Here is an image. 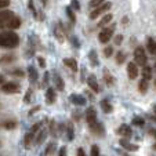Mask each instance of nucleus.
<instances>
[{
    "label": "nucleus",
    "mask_w": 156,
    "mask_h": 156,
    "mask_svg": "<svg viewBox=\"0 0 156 156\" xmlns=\"http://www.w3.org/2000/svg\"><path fill=\"white\" fill-rule=\"evenodd\" d=\"M37 62H39V66L40 68H46V59L43 58V57H37Z\"/></svg>",
    "instance_id": "48"
},
{
    "label": "nucleus",
    "mask_w": 156,
    "mask_h": 156,
    "mask_svg": "<svg viewBox=\"0 0 156 156\" xmlns=\"http://www.w3.org/2000/svg\"><path fill=\"white\" fill-rule=\"evenodd\" d=\"M87 84L94 93H100V84H98V80L95 77V75H90L87 77Z\"/></svg>",
    "instance_id": "20"
},
{
    "label": "nucleus",
    "mask_w": 156,
    "mask_h": 156,
    "mask_svg": "<svg viewBox=\"0 0 156 156\" xmlns=\"http://www.w3.org/2000/svg\"><path fill=\"white\" fill-rule=\"evenodd\" d=\"M147 50L149 51V54L156 55V40H153L152 37L147 39Z\"/></svg>",
    "instance_id": "27"
},
{
    "label": "nucleus",
    "mask_w": 156,
    "mask_h": 156,
    "mask_svg": "<svg viewBox=\"0 0 156 156\" xmlns=\"http://www.w3.org/2000/svg\"><path fill=\"white\" fill-rule=\"evenodd\" d=\"M153 112H155V115H156V104L153 105Z\"/></svg>",
    "instance_id": "57"
},
{
    "label": "nucleus",
    "mask_w": 156,
    "mask_h": 156,
    "mask_svg": "<svg viewBox=\"0 0 156 156\" xmlns=\"http://www.w3.org/2000/svg\"><path fill=\"white\" fill-rule=\"evenodd\" d=\"M112 18H113V15H112V14H104L102 17H101V20L98 21L97 27H98V28H104V27H106V25H108L109 22H112Z\"/></svg>",
    "instance_id": "25"
},
{
    "label": "nucleus",
    "mask_w": 156,
    "mask_h": 156,
    "mask_svg": "<svg viewBox=\"0 0 156 156\" xmlns=\"http://www.w3.org/2000/svg\"><path fill=\"white\" fill-rule=\"evenodd\" d=\"M102 3H105V0H90L88 2V7L90 9H95V7L101 6Z\"/></svg>",
    "instance_id": "38"
},
{
    "label": "nucleus",
    "mask_w": 156,
    "mask_h": 156,
    "mask_svg": "<svg viewBox=\"0 0 156 156\" xmlns=\"http://www.w3.org/2000/svg\"><path fill=\"white\" fill-rule=\"evenodd\" d=\"M21 24H22L21 18L17 17V15H14V17H12L10 21H7L2 28H7V29H18V28L21 27Z\"/></svg>",
    "instance_id": "10"
},
{
    "label": "nucleus",
    "mask_w": 156,
    "mask_h": 156,
    "mask_svg": "<svg viewBox=\"0 0 156 156\" xmlns=\"http://www.w3.org/2000/svg\"><path fill=\"white\" fill-rule=\"evenodd\" d=\"M53 32H54V36L57 37V40H58L59 43H64V41H65V32L62 30V28L59 27V24L54 25Z\"/></svg>",
    "instance_id": "22"
},
{
    "label": "nucleus",
    "mask_w": 156,
    "mask_h": 156,
    "mask_svg": "<svg viewBox=\"0 0 156 156\" xmlns=\"http://www.w3.org/2000/svg\"><path fill=\"white\" fill-rule=\"evenodd\" d=\"M55 149H57V144L55 142H50L47 145V148H46V151H44V155H53L55 152Z\"/></svg>",
    "instance_id": "36"
},
{
    "label": "nucleus",
    "mask_w": 156,
    "mask_h": 156,
    "mask_svg": "<svg viewBox=\"0 0 156 156\" xmlns=\"http://www.w3.org/2000/svg\"><path fill=\"white\" fill-rule=\"evenodd\" d=\"M62 62H64L65 66H68V68L71 69L72 72H75V73L79 71V66H77V62H76V59L75 58H64V61Z\"/></svg>",
    "instance_id": "23"
},
{
    "label": "nucleus",
    "mask_w": 156,
    "mask_h": 156,
    "mask_svg": "<svg viewBox=\"0 0 156 156\" xmlns=\"http://www.w3.org/2000/svg\"><path fill=\"white\" fill-rule=\"evenodd\" d=\"M10 6V0H0V10L6 9Z\"/></svg>",
    "instance_id": "47"
},
{
    "label": "nucleus",
    "mask_w": 156,
    "mask_h": 156,
    "mask_svg": "<svg viewBox=\"0 0 156 156\" xmlns=\"http://www.w3.org/2000/svg\"><path fill=\"white\" fill-rule=\"evenodd\" d=\"M65 11H66V15H68V18H69V22H71V25L76 24V14H75V10L72 9V6H68Z\"/></svg>",
    "instance_id": "32"
},
{
    "label": "nucleus",
    "mask_w": 156,
    "mask_h": 156,
    "mask_svg": "<svg viewBox=\"0 0 156 156\" xmlns=\"http://www.w3.org/2000/svg\"><path fill=\"white\" fill-rule=\"evenodd\" d=\"M134 61L138 64V66H144V65H147L148 62V55H147V51H145L144 47H137L136 50H134Z\"/></svg>",
    "instance_id": "5"
},
{
    "label": "nucleus",
    "mask_w": 156,
    "mask_h": 156,
    "mask_svg": "<svg viewBox=\"0 0 156 156\" xmlns=\"http://www.w3.org/2000/svg\"><path fill=\"white\" fill-rule=\"evenodd\" d=\"M40 2H41V4H43V6H44V7L47 6V0H40Z\"/></svg>",
    "instance_id": "56"
},
{
    "label": "nucleus",
    "mask_w": 156,
    "mask_h": 156,
    "mask_svg": "<svg viewBox=\"0 0 156 156\" xmlns=\"http://www.w3.org/2000/svg\"><path fill=\"white\" fill-rule=\"evenodd\" d=\"M111 9H112V3H111V2H105V3H102L101 6L93 9V11L90 12V20H97L98 17H102V15L106 14Z\"/></svg>",
    "instance_id": "3"
},
{
    "label": "nucleus",
    "mask_w": 156,
    "mask_h": 156,
    "mask_svg": "<svg viewBox=\"0 0 156 156\" xmlns=\"http://www.w3.org/2000/svg\"><path fill=\"white\" fill-rule=\"evenodd\" d=\"M37 111H40V106H36V108H33L29 113H30V115H33V113H35V112H37Z\"/></svg>",
    "instance_id": "52"
},
{
    "label": "nucleus",
    "mask_w": 156,
    "mask_h": 156,
    "mask_svg": "<svg viewBox=\"0 0 156 156\" xmlns=\"http://www.w3.org/2000/svg\"><path fill=\"white\" fill-rule=\"evenodd\" d=\"M41 124H43V123H35L32 127H30L29 131L25 134V138H24V145H25V148H29L30 145H32V142H35L36 134H37L39 129L41 127Z\"/></svg>",
    "instance_id": "4"
},
{
    "label": "nucleus",
    "mask_w": 156,
    "mask_h": 156,
    "mask_svg": "<svg viewBox=\"0 0 156 156\" xmlns=\"http://www.w3.org/2000/svg\"><path fill=\"white\" fill-rule=\"evenodd\" d=\"M91 156H100V147L98 145H93L91 147Z\"/></svg>",
    "instance_id": "44"
},
{
    "label": "nucleus",
    "mask_w": 156,
    "mask_h": 156,
    "mask_svg": "<svg viewBox=\"0 0 156 156\" xmlns=\"http://www.w3.org/2000/svg\"><path fill=\"white\" fill-rule=\"evenodd\" d=\"M28 9L30 10V12L33 14V17H35V20H36V21H43V20H44L43 12H40V11H37V10H36L35 3H33V0H29V2H28Z\"/></svg>",
    "instance_id": "16"
},
{
    "label": "nucleus",
    "mask_w": 156,
    "mask_h": 156,
    "mask_svg": "<svg viewBox=\"0 0 156 156\" xmlns=\"http://www.w3.org/2000/svg\"><path fill=\"white\" fill-rule=\"evenodd\" d=\"M88 61H90V65H91V66H98V65H100L98 54L95 50H90V53H88Z\"/></svg>",
    "instance_id": "26"
},
{
    "label": "nucleus",
    "mask_w": 156,
    "mask_h": 156,
    "mask_svg": "<svg viewBox=\"0 0 156 156\" xmlns=\"http://www.w3.org/2000/svg\"><path fill=\"white\" fill-rule=\"evenodd\" d=\"M112 54H113V47L112 46H108V47L104 48V57H105V58H111Z\"/></svg>",
    "instance_id": "39"
},
{
    "label": "nucleus",
    "mask_w": 156,
    "mask_h": 156,
    "mask_svg": "<svg viewBox=\"0 0 156 156\" xmlns=\"http://www.w3.org/2000/svg\"><path fill=\"white\" fill-rule=\"evenodd\" d=\"M2 91L6 94H17L21 91V86L15 82H4L2 84Z\"/></svg>",
    "instance_id": "6"
},
{
    "label": "nucleus",
    "mask_w": 156,
    "mask_h": 156,
    "mask_svg": "<svg viewBox=\"0 0 156 156\" xmlns=\"http://www.w3.org/2000/svg\"><path fill=\"white\" fill-rule=\"evenodd\" d=\"M48 80H50V72H44V75H43V84H41V87L47 88L48 87Z\"/></svg>",
    "instance_id": "40"
},
{
    "label": "nucleus",
    "mask_w": 156,
    "mask_h": 156,
    "mask_svg": "<svg viewBox=\"0 0 156 156\" xmlns=\"http://www.w3.org/2000/svg\"><path fill=\"white\" fill-rule=\"evenodd\" d=\"M127 22H129V17H123V20H122V24L126 25Z\"/></svg>",
    "instance_id": "53"
},
{
    "label": "nucleus",
    "mask_w": 156,
    "mask_h": 156,
    "mask_svg": "<svg viewBox=\"0 0 156 156\" xmlns=\"http://www.w3.org/2000/svg\"><path fill=\"white\" fill-rule=\"evenodd\" d=\"M148 88H149V80L142 77V79L138 82V91L141 93V94H145V93L148 91Z\"/></svg>",
    "instance_id": "29"
},
{
    "label": "nucleus",
    "mask_w": 156,
    "mask_h": 156,
    "mask_svg": "<svg viewBox=\"0 0 156 156\" xmlns=\"http://www.w3.org/2000/svg\"><path fill=\"white\" fill-rule=\"evenodd\" d=\"M71 43L73 44V46H75L76 48H79V47H80V43H79V40H77L76 36H72V37H71Z\"/></svg>",
    "instance_id": "46"
},
{
    "label": "nucleus",
    "mask_w": 156,
    "mask_h": 156,
    "mask_svg": "<svg viewBox=\"0 0 156 156\" xmlns=\"http://www.w3.org/2000/svg\"><path fill=\"white\" fill-rule=\"evenodd\" d=\"M115 29H116V24H112V25H109V27L108 25L104 27L102 30L100 32V35H98V40H100V43L106 44L108 41H111L113 33H115Z\"/></svg>",
    "instance_id": "2"
},
{
    "label": "nucleus",
    "mask_w": 156,
    "mask_h": 156,
    "mask_svg": "<svg viewBox=\"0 0 156 156\" xmlns=\"http://www.w3.org/2000/svg\"><path fill=\"white\" fill-rule=\"evenodd\" d=\"M28 77H29L30 84H36V83H37L39 73H37V71H36V68L33 66V65H29V66H28Z\"/></svg>",
    "instance_id": "17"
},
{
    "label": "nucleus",
    "mask_w": 156,
    "mask_h": 156,
    "mask_svg": "<svg viewBox=\"0 0 156 156\" xmlns=\"http://www.w3.org/2000/svg\"><path fill=\"white\" fill-rule=\"evenodd\" d=\"M15 61V55L14 54H7V55L2 57V59H0V62H3V64H11V62Z\"/></svg>",
    "instance_id": "37"
},
{
    "label": "nucleus",
    "mask_w": 156,
    "mask_h": 156,
    "mask_svg": "<svg viewBox=\"0 0 156 156\" xmlns=\"http://www.w3.org/2000/svg\"><path fill=\"white\" fill-rule=\"evenodd\" d=\"M69 101H71L75 106H84L86 105V98L80 94H71Z\"/></svg>",
    "instance_id": "19"
},
{
    "label": "nucleus",
    "mask_w": 156,
    "mask_h": 156,
    "mask_svg": "<svg viewBox=\"0 0 156 156\" xmlns=\"http://www.w3.org/2000/svg\"><path fill=\"white\" fill-rule=\"evenodd\" d=\"M86 153H84V149H83V148H79V149H77V156H84Z\"/></svg>",
    "instance_id": "51"
},
{
    "label": "nucleus",
    "mask_w": 156,
    "mask_h": 156,
    "mask_svg": "<svg viewBox=\"0 0 156 156\" xmlns=\"http://www.w3.org/2000/svg\"><path fill=\"white\" fill-rule=\"evenodd\" d=\"M71 6H72V9H73L75 11H80V3H79V0H72V2H71Z\"/></svg>",
    "instance_id": "43"
},
{
    "label": "nucleus",
    "mask_w": 156,
    "mask_h": 156,
    "mask_svg": "<svg viewBox=\"0 0 156 156\" xmlns=\"http://www.w3.org/2000/svg\"><path fill=\"white\" fill-rule=\"evenodd\" d=\"M90 131L97 137H104L105 136V129H104V124L100 122H95V123L90 124Z\"/></svg>",
    "instance_id": "9"
},
{
    "label": "nucleus",
    "mask_w": 156,
    "mask_h": 156,
    "mask_svg": "<svg viewBox=\"0 0 156 156\" xmlns=\"http://www.w3.org/2000/svg\"><path fill=\"white\" fill-rule=\"evenodd\" d=\"M14 15L15 14L11 11V10H6V9L0 10V27H3L7 21H10L12 17H14Z\"/></svg>",
    "instance_id": "12"
},
{
    "label": "nucleus",
    "mask_w": 156,
    "mask_h": 156,
    "mask_svg": "<svg viewBox=\"0 0 156 156\" xmlns=\"http://www.w3.org/2000/svg\"><path fill=\"white\" fill-rule=\"evenodd\" d=\"M149 120H152V122L156 123V116H149Z\"/></svg>",
    "instance_id": "55"
},
{
    "label": "nucleus",
    "mask_w": 156,
    "mask_h": 156,
    "mask_svg": "<svg viewBox=\"0 0 156 156\" xmlns=\"http://www.w3.org/2000/svg\"><path fill=\"white\" fill-rule=\"evenodd\" d=\"M133 126H138V127H144L145 126V119L141 118V116H134L131 120Z\"/></svg>",
    "instance_id": "35"
},
{
    "label": "nucleus",
    "mask_w": 156,
    "mask_h": 156,
    "mask_svg": "<svg viewBox=\"0 0 156 156\" xmlns=\"http://www.w3.org/2000/svg\"><path fill=\"white\" fill-rule=\"evenodd\" d=\"M148 134L156 140V129H149V130H148Z\"/></svg>",
    "instance_id": "50"
},
{
    "label": "nucleus",
    "mask_w": 156,
    "mask_h": 156,
    "mask_svg": "<svg viewBox=\"0 0 156 156\" xmlns=\"http://www.w3.org/2000/svg\"><path fill=\"white\" fill-rule=\"evenodd\" d=\"M0 145H2V144H0Z\"/></svg>",
    "instance_id": "59"
},
{
    "label": "nucleus",
    "mask_w": 156,
    "mask_h": 156,
    "mask_svg": "<svg viewBox=\"0 0 156 156\" xmlns=\"http://www.w3.org/2000/svg\"><path fill=\"white\" fill-rule=\"evenodd\" d=\"M116 133H118L119 136L124 137V138H130L133 136V129L129 124H120V127L116 130Z\"/></svg>",
    "instance_id": "13"
},
{
    "label": "nucleus",
    "mask_w": 156,
    "mask_h": 156,
    "mask_svg": "<svg viewBox=\"0 0 156 156\" xmlns=\"http://www.w3.org/2000/svg\"><path fill=\"white\" fill-rule=\"evenodd\" d=\"M20 44V36L14 30H3L0 32V47L15 48Z\"/></svg>",
    "instance_id": "1"
},
{
    "label": "nucleus",
    "mask_w": 156,
    "mask_h": 156,
    "mask_svg": "<svg viewBox=\"0 0 156 156\" xmlns=\"http://www.w3.org/2000/svg\"><path fill=\"white\" fill-rule=\"evenodd\" d=\"M48 134V127H40L37 131V134H36V138H35V142L37 145L43 144L44 140H46V137H47Z\"/></svg>",
    "instance_id": "14"
},
{
    "label": "nucleus",
    "mask_w": 156,
    "mask_h": 156,
    "mask_svg": "<svg viewBox=\"0 0 156 156\" xmlns=\"http://www.w3.org/2000/svg\"><path fill=\"white\" fill-rule=\"evenodd\" d=\"M84 118H86V122L88 123V126L97 122V111L94 109V106H88V108L86 109Z\"/></svg>",
    "instance_id": "8"
},
{
    "label": "nucleus",
    "mask_w": 156,
    "mask_h": 156,
    "mask_svg": "<svg viewBox=\"0 0 156 156\" xmlns=\"http://www.w3.org/2000/svg\"><path fill=\"white\" fill-rule=\"evenodd\" d=\"M102 76H104V82H105V84L108 86V87H112L113 84L116 83V79H115V76H113L112 73H111V71H109L108 68H104V71H102Z\"/></svg>",
    "instance_id": "11"
},
{
    "label": "nucleus",
    "mask_w": 156,
    "mask_h": 156,
    "mask_svg": "<svg viewBox=\"0 0 156 156\" xmlns=\"http://www.w3.org/2000/svg\"><path fill=\"white\" fill-rule=\"evenodd\" d=\"M10 75H12V76H18V77H24L25 76L24 71H21V69H12V71H10Z\"/></svg>",
    "instance_id": "41"
},
{
    "label": "nucleus",
    "mask_w": 156,
    "mask_h": 156,
    "mask_svg": "<svg viewBox=\"0 0 156 156\" xmlns=\"http://www.w3.org/2000/svg\"><path fill=\"white\" fill-rule=\"evenodd\" d=\"M153 71H155V73H156V62H155V66H153Z\"/></svg>",
    "instance_id": "58"
},
{
    "label": "nucleus",
    "mask_w": 156,
    "mask_h": 156,
    "mask_svg": "<svg viewBox=\"0 0 156 156\" xmlns=\"http://www.w3.org/2000/svg\"><path fill=\"white\" fill-rule=\"evenodd\" d=\"M58 155L59 156H65V155H66V147H61V148H59V149H58Z\"/></svg>",
    "instance_id": "49"
},
{
    "label": "nucleus",
    "mask_w": 156,
    "mask_h": 156,
    "mask_svg": "<svg viewBox=\"0 0 156 156\" xmlns=\"http://www.w3.org/2000/svg\"><path fill=\"white\" fill-rule=\"evenodd\" d=\"M0 127H3V129H6V130H14L15 127H17V122L10 119V120H6V122H3V123H0Z\"/></svg>",
    "instance_id": "33"
},
{
    "label": "nucleus",
    "mask_w": 156,
    "mask_h": 156,
    "mask_svg": "<svg viewBox=\"0 0 156 156\" xmlns=\"http://www.w3.org/2000/svg\"><path fill=\"white\" fill-rule=\"evenodd\" d=\"M141 75H142V77H144V79L151 80V79H152V76H153V69L151 68V66H148V65H144V66H142Z\"/></svg>",
    "instance_id": "30"
},
{
    "label": "nucleus",
    "mask_w": 156,
    "mask_h": 156,
    "mask_svg": "<svg viewBox=\"0 0 156 156\" xmlns=\"http://www.w3.org/2000/svg\"><path fill=\"white\" fill-rule=\"evenodd\" d=\"M30 100H32V88H29L27 93H25V97H24V102L25 104H29Z\"/></svg>",
    "instance_id": "42"
},
{
    "label": "nucleus",
    "mask_w": 156,
    "mask_h": 156,
    "mask_svg": "<svg viewBox=\"0 0 156 156\" xmlns=\"http://www.w3.org/2000/svg\"><path fill=\"white\" fill-rule=\"evenodd\" d=\"M6 82V79H4V76L2 73H0V84H3V83Z\"/></svg>",
    "instance_id": "54"
},
{
    "label": "nucleus",
    "mask_w": 156,
    "mask_h": 156,
    "mask_svg": "<svg viewBox=\"0 0 156 156\" xmlns=\"http://www.w3.org/2000/svg\"><path fill=\"white\" fill-rule=\"evenodd\" d=\"M53 80H54V86H55L57 90H58V91H64L65 90V82L55 71L53 72Z\"/></svg>",
    "instance_id": "15"
},
{
    "label": "nucleus",
    "mask_w": 156,
    "mask_h": 156,
    "mask_svg": "<svg viewBox=\"0 0 156 156\" xmlns=\"http://www.w3.org/2000/svg\"><path fill=\"white\" fill-rule=\"evenodd\" d=\"M101 109L104 111V113H112L113 112V106L109 102V100H102L101 101Z\"/></svg>",
    "instance_id": "31"
},
{
    "label": "nucleus",
    "mask_w": 156,
    "mask_h": 156,
    "mask_svg": "<svg viewBox=\"0 0 156 156\" xmlns=\"http://www.w3.org/2000/svg\"><path fill=\"white\" fill-rule=\"evenodd\" d=\"M127 73H129V77L131 80H134V79H137V77H138V75H140L138 64H137L136 61L129 62V64H127Z\"/></svg>",
    "instance_id": "7"
},
{
    "label": "nucleus",
    "mask_w": 156,
    "mask_h": 156,
    "mask_svg": "<svg viewBox=\"0 0 156 156\" xmlns=\"http://www.w3.org/2000/svg\"><path fill=\"white\" fill-rule=\"evenodd\" d=\"M119 144H120L122 148H124L126 151H131V152H136V151H138V145L133 144V142H130L127 138H122L120 141H119Z\"/></svg>",
    "instance_id": "18"
},
{
    "label": "nucleus",
    "mask_w": 156,
    "mask_h": 156,
    "mask_svg": "<svg viewBox=\"0 0 156 156\" xmlns=\"http://www.w3.org/2000/svg\"><path fill=\"white\" fill-rule=\"evenodd\" d=\"M58 130H59V126L57 124V122L55 120H51L50 124H48V133H50L54 138H55V137H58Z\"/></svg>",
    "instance_id": "28"
},
{
    "label": "nucleus",
    "mask_w": 156,
    "mask_h": 156,
    "mask_svg": "<svg viewBox=\"0 0 156 156\" xmlns=\"http://www.w3.org/2000/svg\"><path fill=\"white\" fill-rule=\"evenodd\" d=\"M57 101V95H55V90L53 87H47L46 90V102L47 104H54Z\"/></svg>",
    "instance_id": "24"
},
{
    "label": "nucleus",
    "mask_w": 156,
    "mask_h": 156,
    "mask_svg": "<svg viewBox=\"0 0 156 156\" xmlns=\"http://www.w3.org/2000/svg\"><path fill=\"white\" fill-rule=\"evenodd\" d=\"M65 134H66V141H73L75 129H73L72 122H66V123H65Z\"/></svg>",
    "instance_id": "21"
},
{
    "label": "nucleus",
    "mask_w": 156,
    "mask_h": 156,
    "mask_svg": "<svg viewBox=\"0 0 156 156\" xmlns=\"http://www.w3.org/2000/svg\"><path fill=\"white\" fill-rule=\"evenodd\" d=\"M113 41H115L116 46H120V44L123 43V35H116L115 36V40H113Z\"/></svg>",
    "instance_id": "45"
},
{
    "label": "nucleus",
    "mask_w": 156,
    "mask_h": 156,
    "mask_svg": "<svg viewBox=\"0 0 156 156\" xmlns=\"http://www.w3.org/2000/svg\"><path fill=\"white\" fill-rule=\"evenodd\" d=\"M126 59H127V54L124 53L123 50L116 51V62H118L119 65H122L123 62H126Z\"/></svg>",
    "instance_id": "34"
}]
</instances>
